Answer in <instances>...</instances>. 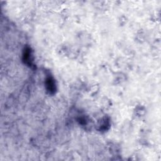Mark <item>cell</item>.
<instances>
[{
	"label": "cell",
	"instance_id": "1",
	"mask_svg": "<svg viewBox=\"0 0 161 161\" xmlns=\"http://www.w3.org/2000/svg\"><path fill=\"white\" fill-rule=\"evenodd\" d=\"M134 112H135V113L137 115V116L142 117L145 115L146 109L145 108V107L144 106H143L142 105H140V106L136 107V108Z\"/></svg>",
	"mask_w": 161,
	"mask_h": 161
},
{
	"label": "cell",
	"instance_id": "2",
	"mask_svg": "<svg viewBox=\"0 0 161 161\" xmlns=\"http://www.w3.org/2000/svg\"><path fill=\"white\" fill-rule=\"evenodd\" d=\"M125 75L123 74V73H119L118 74H116L114 76L113 81L115 83L116 85L122 84V83L125 82Z\"/></svg>",
	"mask_w": 161,
	"mask_h": 161
},
{
	"label": "cell",
	"instance_id": "3",
	"mask_svg": "<svg viewBox=\"0 0 161 161\" xmlns=\"http://www.w3.org/2000/svg\"><path fill=\"white\" fill-rule=\"evenodd\" d=\"M112 105L111 101L107 98H104L101 101V106L103 110H108Z\"/></svg>",
	"mask_w": 161,
	"mask_h": 161
}]
</instances>
